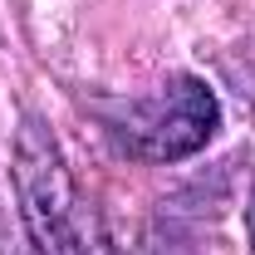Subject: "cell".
<instances>
[{
	"label": "cell",
	"instance_id": "1",
	"mask_svg": "<svg viewBox=\"0 0 255 255\" xmlns=\"http://www.w3.org/2000/svg\"><path fill=\"white\" fill-rule=\"evenodd\" d=\"M15 187L39 255H118L113 241L98 231V221L79 206L59 142L39 123H25L15 137Z\"/></svg>",
	"mask_w": 255,
	"mask_h": 255
},
{
	"label": "cell",
	"instance_id": "2",
	"mask_svg": "<svg viewBox=\"0 0 255 255\" xmlns=\"http://www.w3.org/2000/svg\"><path fill=\"white\" fill-rule=\"evenodd\" d=\"M103 123H108V137L118 142V152L142 162H177L211 142V132L221 123V103L196 74H177L157 94L113 108Z\"/></svg>",
	"mask_w": 255,
	"mask_h": 255
},
{
	"label": "cell",
	"instance_id": "3",
	"mask_svg": "<svg viewBox=\"0 0 255 255\" xmlns=\"http://www.w3.org/2000/svg\"><path fill=\"white\" fill-rule=\"evenodd\" d=\"M246 231H251V246H255V187H251V201H246Z\"/></svg>",
	"mask_w": 255,
	"mask_h": 255
}]
</instances>
